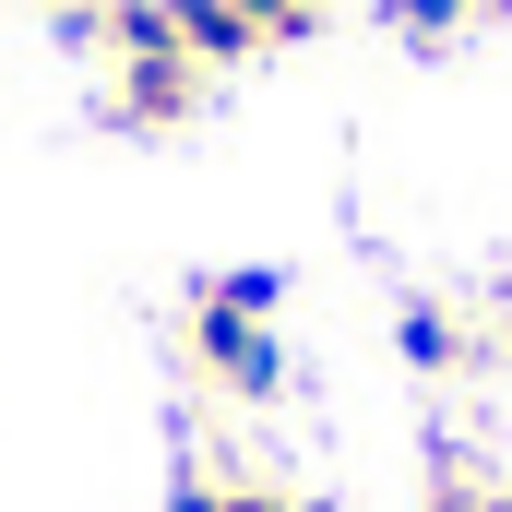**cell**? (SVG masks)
Wrapping results in <instances>:
<instances>
[{
  "label": "cell",
  "mask_w": 512,
  "mask_h": 512,
  "mask_svg": "<svg viewBox=\"0 0 512 512\" xmlns=\"http://www.w3.org/2000/svg\"><path fill=\"white\" fill-rule=\"evenodd\" d=\"M382 24L405 36V48H453V36L477 24V0H382Z\"/></svg>",
  "instance_id": "cell-6"
},
{
  "label": "cell",
  "mask_w": 512,
  "mask_h": 512,
  "mask_svg": "<svg viewBox=\"0 0 512 512\" xmlns=\"http://www.w3.org/2000/svg\"><path fill=\"white\" fill-rule=\"evenodd\" d=\"M60 12H72V0H60Z\"/></svg>",
  "instance_id": "cell-11"
},
{
  "label": "cell",
  "mask_w": 512,
  "mask_h": 512,
  "mask_svg": "<svg viewBox=\"0 0 512 512\" xmlns=\"http://www.w3.org/2000/svg\"><path fill=\"white\" fill-rule=\"evenodd\" d=\"M393 346H405V370H465V322H453L441 298H417V310L393 322Z\"/></svg>",
  "instance_id": "cell-4"
},
{
  "label": "cell",
  "mask_w": 512,
  "mask_h": 512,
  "mask_svg": "<svg viewBox=\"0 0 512 512\" xmlns=\"http://www.w3.org/2000/svg\"><path fill=\"white\" fill-rule=\"evenodd\" d=\"M286 512H334V501H286Z\"/></svg>",
  "instance_id": "cell-9"
},
{
  "label": "cell",
  "mask_w": 512,
  "mask_h": 512,
  "mask_svg": "<svg viewBox=\"0 0 512 512\" xmlns=\"http://www.w3.org/2000/svg\"><path fill=\"white\" fill-rule=\"evenodd\" d=\"M203 108V60L167 36V48H120V84H108V120L120 131H179Z\"/></svg>",
  "instance_id": "cell-2"
},
{
  "label": "cell",
  "mask_w": 512,
  "mask_h": 512,
  "mask_svg": "<svg viewBox=\"0 0 512 512\" xmlns=\"http://www.w3.org/2000/svg\"><path fill=\"white\" fill-rule=\"evenodd\" d=\"M298 501V489H262V477H239V489H227V477H179V489H167V512H286Z\"/></svg>",
  "instance_id": "cell-5"
},
{
  "label": "cell",
  "mask_w": 512,
  "mask_h": 512,
  "mask_svg": "<svg viewBox=\"0 0 512 512\" xmlns=\"http://www.w3.org/2000/svg\"><path fill=\"white\" fill-rule=\"evenodd\" d=\"M203 298H227V310H251V322H274V310H286V274H274V262H239V274H215Z\"/></svg>",
  "instance_id": "cell-7"
},
{
  "label": "cell",
  "mask_w": 512,
  "mask_h": 512,
  "mask_svg": "<svg viewBox=\"0 0 512 512\" xmlns=\"http://www.w3.org/2000/svg\"><path fill=\"white\" fill-rule=\"evenodd\" d=\"M239 12H251V24H262V48H298V36H310V24H322V12H310V0H239Z\"/></svg>",
  "instance_id": "cell-8"
},
{
  "label": "cell",
  "mask_w": 512,
  "mask_h": 512,
  "mask_svg": "<svg viewBox=\"0 0 512 512\" xmlns=\"http://www.w3.org/2000/svg\"><path fill=\"white\" fill-rule=\"evenodd\" d=\"M191 370L215 393H239V405H274L286 393V334L251 322V310H227V298H191Z\"/></svg>",
  "instance_id": "cell-1"
},
{
  "label": "cell",
  "mask_w": 512,
  "mask_h": 512,
  "mask_svg": "<svg viewBox=\"0 0 512 512\" xmlns=\"http://www.w3.org/2000/svg\"><path fill=\"white\" fill-rule=\"evenodd\" d=\"M167 36H179L203 72H227V60H251V48H262V24L239 12V0H167Z\"/></svg>",
  "instance_id": "cell-3"
},
{
  "label": "cell",
  "mask_w": 512,
  "mask_h": 512,
  "mask_svg": "<svg viewBox=\"0 0 512 512\" xmlns=\"http://www.w3.org/2000/svg\"><path fill=\"white\" fill-rule=\"evenodd\" d=\"M310 12H322V0H310Z\"/></svg>",
  "instance_id": "cell-10"
}]
</instances>
